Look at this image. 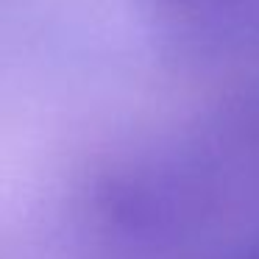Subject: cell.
Returning <instances> with one entry per match:
<instances>
[{"label": "cell", "instance_id": "6da1fadb", "mask_svg": "<svg viewBox=\"0 0 259 259\" xmlns=\"http://www.w3.org/2000/svg\"><path fill=\"white\" fill-rule=\"evenodd\" d=\"M245 259H259V248H256V251H251V253H248Z\"/></svg>", "mask_w": 259, "mask_h": 259}]
</instances>
